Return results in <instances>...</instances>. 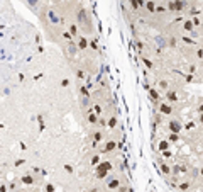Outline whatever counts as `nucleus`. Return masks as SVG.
Instances as JSON below:
<instances>
[{"instance_id":"6","label":"nucleus","mask_w":203,"mask_h":192,"mask_svg":"<svg viewBox=\"0 0 203 192\" xmlns=\"http://www.w3.org/2000/svg\"><path fill=\"white\" fill-rule=\"evenodd\" d=\"M68 83H69V80H68V78H65V80H63V87H66Z\"/></svg>"},{"instance_id":"4","label":"nucleus","mask_w":203,"mask_h":192,"mask_svg":"<svg viewBox=\"0 0 203 192\" xmlns=\"http://www.w3.org/2000/svg\"><path fill=\"white\" fill-rule=\"evenodd\" d=\"M196 56H198V58H203V49H198V51H196Z\"/></svg>"},{"instance_id":"7","label":"nucleus","mask_w":203,"mask_h":192,"mask_svg":"<svg viewBox=\"0 0 203 192\" xmlns=\"http://www.w3.org/2000/svg\"><path fill=\"white\" fill-rule=\"evenodd\" d=\"M196 109H198V112H203V104H200V106H198Z\"/></svg>"},{"instance_id":"5","label":"nucleus","mask_w":203,"mask_h":192,"mask_svg":"<svg viewBox=\"0 0 203 192\" xmlns=\"http://www.w3.org/2000/svg\"><path fill=\"white\" fill-rule=\"evenodd\" d=\"M179 189H181V190H186V189H188V184H181V185H179Z\"/></svg>"},{"instance_id":"2","label":"nucleus","mask_w":203,"mask_h":192,"mask_svg":"<svg viewBox=\"0 0 203 192\" xmlns=\"http://www.w3.org/2000/svg\"><path fill=\"white\" fill-rule=\"evenodd\" d=\"M117 187H119V180H117V179H110L109 189H117Z\"/></svg>"},{"instance_id":"3","label":"nucleus","mask_w":203,"mask_h":192,"mask_svg":"<svg viewBox=\"0 0 203 192\" xmlns=\"http://www.w3.org/2000/svg\"><path fill=\"white\" fill-rule=\"evenodd\" d=\"M166 95H168V100H171V102H174V100H178V95H176V94H174V92H168Z\"/></svg>"},{"instance_id":"1","label":"nucleus","mask_w":203,"mask_h":192,"mask_svg":"<svg viewBox=\"0 0 203 192\" xmlns=\"http://www.w3.org/2000/svg\"><path fill=\"white\" fill-rule=\"evenodd\" d=\"M161 112H163V114H171L173 109H171V106H168V104H163V106H161Z\"/></svg>"}]
</instances>
